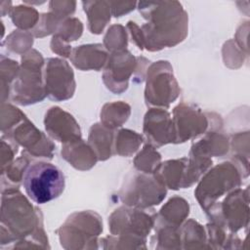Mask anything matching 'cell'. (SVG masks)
I'll return each mask as SVG.
<instances>
[{
	"instance_id": "6da1fadb",
	"label": "cell",
	"mask_w": 250,
	"mask_h": 250,
	"mask_svg": "<svg viewBox=\"0 0 250 250\" xmlns=\"http://www.w3.org/2000/svg\"><path fill=\"white\" fill-rule=\"evenodd\" d=\"M141 15L147 21L141 29L144 47L159 51L182 42L188 34V17L178 1L138 2Z\"/></svg>"
},
{
	"instance_id": "7a4b0ae2",
	"label": "cell",
	"mask_w": 250,
	"mask_h": 250,
	"mask_svg": "<svg viewBox=\"0 0 250 250\" xmlns=\"http://www.w3.org/2000/svg\"><path fill=\"white\" fill-rule=\"evenodd\" d=\"M1 226L7 227L8 241L13 238L22 239L33 235L41 242H46L40 210L34 208L18 189L2 191Z\"/></svg>"
},
{
	"instance_id": "3957f363",
	"label": "cell",
	"mask_w": 250,
	"mask_h": 250,
	"mask_svg": "<svg viewBox=\"0 0 250 250\" xmlns=\"http://www.w3.org/2000/svg\"><path fill=\"white\" fill-rule=\"evenodd\" d=\"M44 59L36 50L21 57V64L11 86L12 100L21 105L40 103L47 96L44 84Z\"/></svg>"
},
{
	"instance_id": "277c9868",
	"label": "cell",
	"mask_w": 250,
	"mask_h": 250,
	"mask_svg": "<svg viewBox=\"0 0 250 250\" xmlns=\"http://www.w3.org/2000/svg\"><path fill=\"white\" fill-rule=\"evenodd\" d=\"M22 184L27 196L37 204L58 198L65 187L64 175L52 163L36 161L28 165Z\"/></svg>"
},
{
	"instance_id": "5b68a950",
	"label": "cell",
	"mask_w": 250,
	"mask_h": 250,
	"mask_svg": "<svg viewBox=\"0 0 250 250\" xmlns=\"http://www.w3.org/2000/svg\"><path fill=\"white\" fill-rule=\"evenodd\" d=\"M241 185V172L231 162H223L208 170L202 177L194 195L205 212L219 198Z\"/></svg>"
},
{
	"instance_id": "8992f818",
	"label": "cell",
	"mask_w": 250,
	"mask_h": 250,
	"mask_svg": "<svg viewBox=\"0 0 250 250\" xmlns=\"http://www.w3.org/2000/svg\"><path fill=\"white\" fill-rule=\"evenodd\" d=\"M166 187L154 174L135 172L124 181L119 196L130 207L147 208L158 205L166 196Z\"/></svg>"
},
{
	"instance_id": "52a82bcc",
	"label": "cell",
	"mask_w": 250,
	"mask_h": 250,
	"mask_svg": "<svg viewBox=\"0 0 250 250\" xmlns=\"http://www.w3.org/2000/svg\"><path fill=\"white\" fill-rule=\"evenodd\" d=\"M180 89L169 62L158 61L146 71L145 100L149 105L168 107L179 96Z\"/></svg>"
},
{
	"instance_id": "ba28073f",
	"label": "cell",
	"mask_w": 250,
	"mask_h": 250,
	"mask_svg": "<svg viewBox=\"0 0 250 250\" xmlns=\"http://www.w3.org/2000/svg\"><path fill=\"white\" fill-rule=\"evenodd\" d=\"M248 188H239L227 194L222 202H216L206 213L213 223L227 227L231 231H237L248 224Z\"/></svg>"
},
{
	"instance_id": "9c48e42d",
	"label": "cell",
	"mask_w": 250,
	"mask_h": 250,
	"mask_svg": "<svg viewBox=\"0 0 250 250\" xmlns=\"http://www.w3.org/2000/svg\"><path fill=\"white\" fill-rule=\"evenodd\" d=\"M44 84L46 95L53 101L70 99L75 92L74 73L67 62L59 58H50L45 62Z\"/></svg>"
},
{
	"instance_id": "30bf717a",
	"label": "cell",
	"mask_w": 250,
	"mask_h": 250,
	"mask_svg": "<svg viewBox=\"0 0 250 250\" xmlns=\"http://www.w3.org/2000/svg\"><path fill=\"white\" fill-rule=\"evenodd\" d=\"M102 231L101 217L93 211L73 213L59 229L62 245L70 242H97L96 238Z\"/></svg>"
},
{
	"instance_id": "8fae6325",
	"label": "cell",
	"mask_w": 250,
	"mask_h": 250,
	"mask_svg": "<svg viewBox=\"0 0 250 250\" xmlns=\"http://www.w3.org/2000/svg\"><path fill=\"white\" fill-rule=\"evenodd\" d=\"M155 219L140 208L120 207L116 209L108 219L109 229L112 235H132L146 237Z\"/></svg>"
},
{
	"instance_id": "7c38bea8",
	"label": "cell",
	"mask_w": 250,
	"mask_h": 250,
	"mask_svg": "<svg viewBox=\"0 0 250 250\" xmlns=\"http://www.w3.org/2000/svg\"><path fill=\"white\" fill-rule=\"evenodd\" d=\"M8 138L24 148V153L33 157L52 158L55 146L52 141L26 117L8 131Z\"/></svg>"
},
{
	"instance_id": "4fadbf2b",
	"label": "cell",
	"mask_w": 250,
	"mask_h": 250,
	"mask_svg": "<svg viewBox=\"0 0 250 250\" xmlns=\"http://www.w3.org/2000/svg\"><path fill=\"white\" fill-rule=\"evenodd\" d=\"M137 59L128 51L112 52L103 72L106 88L115 94H121L128 88V81L137 66Z\"/></svg>"
},
{
	"instance_id": "5bb4252c",
	"label": "cell",
	"mask_w": 250,
	"mask_h": 250,
	"mask_svg": "<svg viewBox=\"0 0 250 250\" xmlns=\"http://www.w3.org/2000/svg\"><path fill=\"white\" fill-rule=\"evenodd\" d=\"M173 123L176 132V143H184L206 132L209 120L200 108L181 103L173 109Z\"/></svg>"
},
{
	"instance_id": "9a60e30c",
	"label": "cell",
	"mask_w": 250,
	"mask_h": 250,
	"mask_svg": "<svg viewBox=\"0 0 250 250\" xmlns=\"http://www.w3.org/2000/svg\"><path fill=\"white\" fill-rule=\"evenodd\" d=\"M144 133L154 147L176 143L173 119L163 107H153L146 111L144 118Z\"/></svg>"
},
{
	"instance_id": "2e32d148",
	"label": "cell",
	"mask_w": 250,
	"mask_h": 250,
	"mask_svg": "<svg viewBox=\"0 0 250 250\" xmlns=\"http://www.w3.org/2000/svg\"><path fill=\"white\" fill-rule=\"evenodd\" d=\"M44 125L49 136L62 144L81 138V130L74 117L58 106H53L46 112Z\"/></svg>"
},
{
	"instance_id": "e0dca14e",
	"label": "cell",
	"mask_w": 250,
	"mask_h": 250,
	"mask_svg": "<svg viewBox=\"0 0 250 250\" xmlns=\"http://www.w3.org/2000/svg\"><path fill=\"white\" fill-rule=\"evenodd\" d=\"M107 52L102 44H86L74 48L69 58L78 69L100 70L107 62Z\"/></svg>"
},
{
	"instance_id": "ac0fdd59",
	"label": "cell",
	"mask_w": 250,
	"mask_h": 250,
	"mask_svg": "<svg viewBox=\"0 0 250 250\" xmlns=\"http://www.w3.org/2000/svg\"><path fill=\"white\" fill-rule=\"evenodd\" d=\"M62 157L77 170L85 171L95 166L98 157L90 146L81 138L62 145Z\"/></svg>"
},
{
	"instance_id": "d6986e66",
	"label": "cell",
	"mask_w": 250,
	"mask_h": 250,
	"mask_svg": "<svg viewBox=\"0 0 250 250\" xmlns=\"http://www.w3.org/2000/svg\"><path fill=\"white\" fill-rule=\"evenodd\" d=\"M188 158L167 160L160 164L154 175L168 188H185Z\"/></svg>"
},
{
	"instance_id": "ffe728a7",
	"label": "cell",
	"mask_w": 250,
	"mask_h": 250,
	"mask_svg": "<svg viewBox=\"0 0 250 250\" xmlns=\"http://www.w3.org/2000/svg\"><path fill=\"white\" fill-rule=\"evenodd\" d=\"M229 150V139L223 133L209 131L196 143H193L189 151L190 155L203 157L222 156Z\"/></svg>"
},
{
	"instance_id": "44dd1931",
	"label": "cell",
	"mask_w": 250,
	"mask_h": 250,
	"mask_svg": "<svg viewBox=\"0 0 250 250\" xmlns=\"http://www.w3.org/2000/svg\"><path fill=\"white\" fill-rule=\"evenodd\" d=\"M114 142L113 130L105 127L102 123L94 124L89 131L88 144L95 151L98 160H106L112 155Z\"/></svg>"
},
{
	"instance_id": "7402d4cb",
	"label": "cell",
	"mask_w": 250,
	"mask_h": 250,
	"mask_svg": "<svg viewBox=\"0 0 250 250\" xmlns=\"http://www.w3.org/2000/svg\"><path fill=\"white\" fill-rule=\"evenodd\" d=\"M82 6L88 19V27L91 33L101 34L111 17L108 1H83Z\"/></svg>"
},
{
	"instance_id": "603a6c76",
	"label": "cell",
	"mask_w": 250,
	"mask_h": 250,
	"mask_svg": "<svg viewBox=\"0 0 250 250\" xmlns=\"http://www.w3.org/2000/svg\"><path fill=\"white\" fill-rule=\"evenodd\" d=\"M189 213L188 202L180 196L170 198L156 216L157 222L180 227Z\"/></svg>"
},
{
	"instance_id": "cb8c5ba5",
	"label": "cell",
	"mask_w": 250,
	"mask_h": 250,
	"mask_svg": "<svg viewBox=\"0 0 250 250\" xmlns=\"http://www.w3.org/2000/svg\"><path fill=\"white\" fill-rule=\"evenodd\" d=\"M131 107L124 102L105 104L101 110V123L113 130L122 126L129 118Z\"/></svg>"
},
{
	"instance_id": "d4e9b609",
	"label": "cell",
	"mask_w": 250,
	"mask_h": 250,
	"mask_svg": "<svg viewBox=\"0 0 250 250\" xmlns=\"http://www.w3.org/2000/svg\"><path fill=\"white\" fill-rule=\"evenodd\" d=\"M143 136L129 129H121L115 135L114 148L121 156H131L142 145Z\"/></svg>"
},
{
	"instance_id": "484cf974",
	"label": "cell",
	"mask_w": 250,
	"mask_h": 250,
	"mask_svg": "<svg viewBox=\"0 0 250 250\" xmlns=\"http://www.w3.org/2000/svg\"><path fill=\"white\" fill-rule=\"evenodd\" d=\"M10 17L13 23L18 28L24 31L32 30L40 19V15L35 8L25 5L13 7L10 11Z\"/></svg>"
},
{
	"instance_id": "4316f807",
	"label": "cell",
	"mask_w": 250,
	"mask_h": 250,
	"mask_svg": "<svg viewBox=\"0 0 250 250\" xmlns=\"http://www.w3.org/2000/svg\"><path fill=\"white\" fill-rule=\"evenodd\" d=\"M160 164L161 155L150 144L146 145L134 159L135 168L147 174H154Z\"/></svg>"
},
{
	"instance_id": "83f0119b",
	"label": "cell",
	"mask_w": 250,
	"mask_h": 250,
	"mask_svg": "<svg viewBox=\"0 0 250 250\" xmlns=\"http://www.w3.org/2000/svg\"><path fill=\"white\" fill-rule=\"evenodd\" d=\"M29 165V160L25 153L23 155L14 160L8 167L4 170H1L2 181H8V187L4 190L8 189H18L20 183L23 179V175L25 173L26 168ZM2 190V191H4Z\"/></svg>"
},
{
	"instance_id": "f1b7e54d",
	"label": "cell",
	"mask_w": 250,
	"mask_h": 250,
	"mask_svg": "<svg viewBox=\"0 0 250 250\" xmlns=\"http://www.w3.org/2000/svg\"><path fill=\"white\" fill-rule=\"evenodd\" d=\"M19 63L11 59L1 56V99L2 103H5V99L9 98L11 93V86L19 72Z\"/></svg>"
},
{
	"instance_id": "f546056e",
	"label": "cell",
	"mask_w": 250,
	"mask_h": 250,
	"mask_svg": "<svg viewBox=\"0 0 250 250\" xmlns=\"http://www.w3.org/2000/svg\"><path fill=\"white\" fill-rule=\"evenodd\" d=\"M104 46L107 51H111V53L125 50L127 47L125 27L121 24L111 25L104 37Z\"/></svg>"
},
{
	"instance_id": "4dcf8cb0",
	"label": "cell",
	"mask_w": 250,
	"mask_h": 250,
	"mask_svg": "<svg viewBox=\"0 0 250 250\" xmlns=\"http://www.w3.org/2000/svg\"><path fill=\"white\" fill-rule=\"evenodd\" d=\"M82 31L83 24L80 20L77 18H66L60 22L55 34L69 43L70 41L78 39L81 36Z\"/></svg>"
},
{
	"instance_id": "1f68e13d",
	"label": "cell",
	"mask_w": 250,
	"mask_h": 250,
	"mask_svg": "<svg viewBox=\"0 0 250 250\" xmlns=\"http://www.w3.org/2000/svg\"><path fill=\"white\" fill-rule=\"evenodd\" d=\"M31 32L24 31V30H15L12 32L8 37L6 41L7 48L15 53L18 54H25L29 50V48L32 46L33 39H32Z\"/></svg>"
},
{
	"instance_id": "d6a6232c",
	"label": "cell",
	"mask_w": 250,
	"mask_h": 250,
	"mask_svg": "<svg viewBox=\"0 0 250 250\" xmlns=\"http://www.w3.org/2000/svg\"><path fill=\"white\" fill-rule=\"evenodd\" d=\"M26 116L19 108L10 104H1V130L2 133L10 131Z\"/></svg>"
},
{
	"instance_id": "836d02e7",
	"label": "cell",
	"mask_w": 250,
	"mask_h": 250,
	"mask_svg": "<svg viewBox=\"0 0 250 250\" xmlns=\"http://www.w3.org/2000/svg\"><path fill=\"white\" fill-rule=\"evenodd\" d=\"M181 238H183L184 243H201L206 242V233L203 227L195 222L194 220H188L180 229Z\"/></svg>"
},
{
	"instance_id": "e575fe53",
	"label": "cell",
	"mask_w": 250,
	"mask_h": 250,
	"mask_svg": "<svg viewBox=\"0 0 250 250\" xmlns=\"http://www.w3.org/2000/svg\"><path fill=\"white\" fill-rule=\"evenodd\" d=\"M62 20L58 18L53 13H44L40 15V19L36 26L31 30V34L34 37H44L57 30L60 22Z\"/></svg>"
},
{
	"instance_id": "d590c367",
	"label": "cell",
	"mask_w": 250,
	"mask_h": 250,
	"mask_svg": "<svg viewBox=\"0 0 250 250\" xmlns=\"http://www.w3.org/2000/svg\"><path fill=\"white\" fill-rule=\"evenodd\" d=\"M75 1H51L49 2L50 12L61 20H64L72 15L75 11Z\"/></svg>"
},
{
	"instance_id": "8d00e7d4",
	"label": "cell",
	"mask_w": 250,
	"mask_h": 250,
	"mask_svg": "<svg viewBox=\"0 0 250 250\" xmlns=\"http://www.w3.org/2000/svg\"><path fill=\"white\" fill-rule=\"evenodd\" d=\"M1 166L2 170H4L14 161V156L18 152V146L9 138L8 142H6L3 138L1 140Z\"/></svg>"
},
{
	"instance_id": "74e56055",
	"label": "cell",
	"mask_w": 250,
	"mask_h": 250,
	"mask_svg": "<svg viewBox=\"0 0 250 250\" xmlns=\"http://www.w3.org/2000/svg\"><path fill=\"white\" fill-rule=\"evenodd\" d=\"M111 9V15L115 18L121 17L124 14H128L131 11H133L136 6L138 5V2L135 1H108Z\"/></svg>"
},
{
	"instance_id": "f35d334b",
	"label": "cell",
	"mask_w": 250,
	"mask_h": 250,
	"mask_svg": "<svg viewBox=\"0 0 250 250\" xmlns=\"http://www.w3.org/2000/svg\"><path fill=\"white\" fill-rule=\"evenodd\" d=\"M51 49L54 53L63 57V58L70 57L71 52H72L71 46L56 34H54V36L51 40Z\"/></svg>"
},
{
	"instance_id": "ab89813d",
	"label": "cell",
	"mask_w": 250,
	"mask_h": 250,
	"mask_svg": "<svg viewBox=\"0 0 250 250\" xmlns=\"http://www.w3.org/2000/svg\"><path fill=\"white\" fill-rule=\"evenodd\" d=\"M127 29L129 30L130 36L132 38V42L136 44L139 49L143 50L144 49V35L142 32L141 27L134 21H130L127 23Z\"/></svg>"
}]
</instances>
